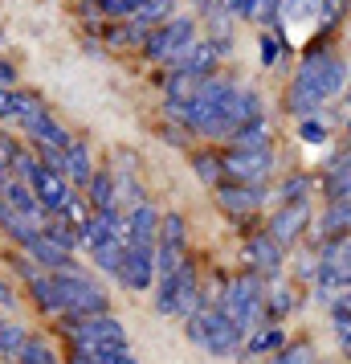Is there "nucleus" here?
I'll return each instance as SVG.
<instances>
[{
    "label": "nucleus",
    "mask_w": 351,
    "mask_h": 364,
    "mask_svg": "<svg viewBox=\"0 0 351 364\" xmlns=\"http://www.w3.org/2000/svg\"><path fill=\"white\" fill-rule=\"evenodd\" d=\"M347 78H351V62L343 58V50H339V37L335 33L306 37V46L299 50L294 66H290V78L282 82L278 111H282L286 119H294V123L318 115L323 107L343 102Z\"/></svg>",
    "instance_id": "obj_1"
},
{
    "label": "nucleus",
    "mask_w": 351,
    "mask_h": 364,
    "mask_svg": "<svg viewBox=\"0 0 351 364\" xmlns=\"http://www.w3.org/2000/svg\"><path fill=\"white\" fill-rule=\"evenodd\" d=\"M237 90H241V78L229 74V70H221L213 78H201L192 99L184 102V127L196 144H217V148L229 144V135L237 132L233 123Z\"/></svg>",
    "instance_id": "obj_2"
},
{
    "label": "nucleus",
    "mask_w": 351,
    "mask_h": 364,
    "mask_svg": "<svg viewBox=\"0 0 351 364\" xmlns=\"http://www.w3.org/2000/svg\"><path fill=\"white\" fill-rule=\"evenodd\" d=\"M53 331L66 340L69 352H78L86 360H111V356H123L131 352V336L123 328V319L115 311L102 315H86V319H74V315H62L53 319Z\"/></svg>",
    "instance_id": "obj_3"
},
{
    "label": "nucleus",
    "mask_w": 351,
    "mask_h": 364,
    "mask_svg": "<svg viewBox=\"0 0 351 364\" xmlns=\"http://www.w3.org/2000/svg\"><path fill=\"white\" fill-rule=\"evenodd\" d=\"M196 307H204V262L196 254H188L172 274L155 282V315L184 323Z\"/></svg>",
    "instance_id": "obj_4"
},
{
    "label": "nucleus",
    "mask_w": 351,
    "mask_h": 364,
    "mask_svg": "<svg viewBox=\"0 0 351 364\" xmlns=\"http://www.w3.org/2000/svg\"><path fill=\"white\" fill-rule=\"evenodd\" d=\"M266 291H269L266 279H257V274H250V270L237 266L233 274H225V282H221L217 307L250 336L253 328H262V323L269 319L266 315Z\"/></svg>",
    "instance_id": "obj_5"
},
{
    "label": "nucleus",
    "mask_w": 351,
    "mask_h": 364,
    "mask_svg": "<svg viewBox=\"0 0 351 364\" xmlns=\"http://www.w3.org/2000/svg\"><path fill=\"white\" fill-rule=\"evenodd\" d=\"M184 336L192 340V348H201V352L217 356V360H233L245 348V331L237 328L221 307H213V303H204V307H196V311L188 315Z\"/></svg>",
    "instance_id": "obj_6"
},
{
    "label": "nucleus",
    "mask_w": 351,
    "mask_h": 364,
    "mask_svg": "<svg viewBox=\"0 0 351 364\" xmlns=\"http://www.w3.org/2000/svg\"><path fill=\"white\" fill-rule=\"evenodd\" d=\"M213 205L237 225L241 237H250L266 225V213L274 209L269 184H241V181H221L213 188Z\"/></svg>",
    "instance_id": "obj_7"
},
{
    "label": "nucleus",
    "mask_w": 351,
    "mask_h": 364,
    "mask_svg": "<svg viewBox=\"0 0 351 364\" xmlns=\"http://www.w3.org/2000/svg\"><path fill=\"white\" fill-rule=\"evenodd\" d=\"M201 41V25H196V13H176L172 21H164L160 29H151L143 50H139V62L151 70H172L188 58V50Z\"/></svg>",
    "instance_id": "obj_8"
},
{
    "label": "nucleus",
    "mask_w": 351,
    "mask_h": 364,
    "mask_svg": "<svg viewBox=\"0 0 351 364\" xmlns=\"http://www.w3.org/2000/svg\"><path fill=\"white\" fill-rule=\"evenodd\" d=\"M53 287H57V299H62V315L86 319V315L111 311V291L102 287L99 274H90L78 262L69 266V270H57L53 274Z\"/></svg>",
    "instance_id": "obj_9"
},
{
    "label": "nucleus",
    "mask_w": 351,
    "mask_h": 364,
    "mask_svg": "<svg viewBox=\"0 0 351 364\" xmlns=\"http://www.w3.org/2000/svg\"><path fill=\"white\" fill-rule=\"evenodd\" d=\"M17 135L37 151V160H41L45 168H53V172H62V156H66V148L78 139V135L69 132L62 119L53 115L50 107H41L37 115L25 119V123L17 127Z\"/></svg>",
    "instance_id": "obj_10"
},
{
    "label": "nucleus",
    "mask_w": 351,
    "mask_h": 364,
    "mask_svg": "<svg viewBox=\"0 0 351 364\" xmlns=\"http://www.w3.org/2000/svg\"><path fill=\"white\" fill-rule=\"evenodd\" d=\"M343 291H351V237L318 242V279L311 287V299L318 307H327Z\"/></svg>",
    "instance_id": "obj_11"
},
{
    "label": "nucleus",
    "mask_w": 351,
    "mask_h": 364,
    "mask_svg": "<svg viewBox=\"0 0 351 364\" xmlns=\"http://www.w3.org/2000/svg\"><path fill=\"white\" fill-rule=\"evenodd\" d=\"M315 213L318 205L315 200H294V205H274L266 213V233L286 250V254H294V250L311 237L315 230Z\"/></svg>",
    "instance_id": "obj_12"
},
{
    "label": "nucleus",
    "mask_w": 351,
    "mask_h": 364,
    "mask_svg": "<svg viewBox=\"0 0 351 364\" xmlns=\"http://www.w3.org/2000/svg\"><path fill=\"white\" fill-rule=\"evenodd\" d=\"M188 242H192V233H188L184 209H164V217H160V233H155V282L164 279V274H172V270L192 254Z\"/></svg>",
    "instance_id": "obj_13"
},
{
    "label": "nucleus",
    "mask_w": 351,
    "mask_h": 364,
    "mask_svg": "<svg viewBox=\"0 0 351 364\" xmlns=\"http://www.w3.org/2000/svg\"><path fill=\"white\" fill-rule=\"evenodd\" d=\"M237 262H241V270H250V274H257V279H282L286 274V262H290V254H286L274 237L266 233V225L257 233H250V237H241V246H237Z\"/></svg>",
    "instance_id": "obj_14"
},
{
    "label": "nucleus",
    "mask_w": 351,
    "mask_h": 364,
    "mask_svg": "<svg viewBox=\"0 0 351 364\" xmlns=\"http://www.w3.org/2000/svg\"><path fill=\"white\" fill-rule=\"evenodd\" d=\"M192 13H196L201 37L217 46V53L225 58V66H229V62H233V53H237V25H241V21L233 17V9H229L225 0H204V4L192 9Z\"/></svg>",
    "instance_id": "obj_15"
},
{
    "label": "nucleus",
    "mask_w": 351,
    "mask_h": 364,
    "mask_svg": "<svg viewBox=\"0 0 351 364\" xmlns=\"http://www.w3.org/2000/svg\"><path fill=\"white\" fill-rule=\"evenodd\" d=\"M282 172V156L278 148L266 151H233L225 148V181H241V184H274Z\"/></svg>",
    "instance_id": "obj_16"
},
{
    "label": "nucleus",
    "mask_w": 351,
    "mask_h": 364,
    "mask_svg": "<svg viewBox=\"0 0 351 364\" xmlns=\"http://www.w3.org/2000/svg\"><path fill=\"white\" fill-rule=\"evenodd\" d=\"M115 282L123 287V291H131V295L155 291V246H127L123 270H118Z\"/></svg>",
    "instance_id": "obj_17"
},
{
    "label": "nucleus",
    "mask_w": 351,
    "mask_h": 364,
    "mask_svg": "<svg viewBox=\"0 0 351 364\" xmlns=\"http://www.w3.org/2000/svg\"><path fill=\"white\" fill-rule=\"evenodd\" d=\"M160 217H164V209L151 197L131 205V209H123V242H127V246H155Z\"/></svg>",
    "instance_id": "obj_18"
},
{
    "label": "nucleus",
    "mask_w": 351,
    "mask_h": 364,
    "mask_svg": "<svg viewBox=\"0 0 351 364\" xmlns=\"http://www.w3.org/2000/svg\"><path fill=\"white\" fill-rule=\"evenodd\" d=\"M318 197L323 200H351V148H335L318 172Z\"/></svg>",
    "instance_id": "obj_19"
},
{
    "label": "nucleus",
    "mask_w": 351,
    "mask_h": 364,
    "mask_svg": "<svg viewBox=\"0 0 351 364\" xmlns=\"http://www.w3.org/2000/svg\"><path fill=\"white\" fill-rule=\"evenodd\" d=\"M294 41L286 29H257V62L262 70H274V74H282L286 66H294Z\"/></svg>",
    "instance_id": "obj_20"
},
{
    "label": "nucleus",
    "mask_w": 351,
    "mask_h": 364,
    "mask_svg": "<svg viewBox=\"0 0 351 364\" xmlns=\"http://www.w3.org/2000/svg\"><path fill=\"white\" fill-rule=\"evenodd\" d=\"M315 242H339V237H351V200H323L315 213V230H311Z\"/></svg>",
    "instance_id": "obj_21"
},
{
    "label": "nucleus",
    "mask_w": 351,
    "mask_h": 364,
    "mask_svg": "<svg viewBox=\"0 0 351 364\" xmlns=\"http://www.w3.org/2000/svg\"><path fill=\"white\" fill-rule=\"evenodd\" d=\"M318 193V172H302V168H290V172H278V181L269 184V197L274 205H294V200H315Z\"/></svg>",
    "instance_id": "obj_22"
},
{
    "label": "nucleus",
    "mask_w": 351,
    "mask_h": 364,
    "mask_svg": "<svg viewBox=\"0 0 351 364\" xmlns=\"http://www.w3.org/2000/svg\"><path fill=\"white\" fill-rule=\"evenodd\" d=\"M188 168H192V176L213 193V188L225 181V148H217V144H196V148L188 151Z\"/></svg>",
    "instance_id": "obj_23"
},
{
    "label": "nucleus",
    "mask_w": 351,
    "mask_h": 364,
    "mask_svg": "<svg viewBox=\"0 0 351 364\" xmlns=\"http://www.w3.org/2000/svg\"><path fill=\"white\" fill-rule=\"evenodd\" d=\"M286 323H262V328H253L245 336V348H241V360H269V356H278L286 348Z\"/></svg>",
    "instance_id": "obj_24"
},
{
    "label": "nucleus",
    "mask_w": 351,
    "mask_h": 364,
    "mask_svg": "<svg viewBox=\"0 0 351 364\" xmlns=\"http://www.w3.org/2000/svg\"><path fill=\"white\" fill-rule=\"evenodd\" d=\"M94 168H99L94 164V151H90V144L78 135L66 148V156H62V176H66V184L74 193H82L86 184H90V176H94Z\"/></svg>",
    "instance_id": "obj_25"
},
{
    "label": "nucleus",
    "mask_w": 351,
    "mask_h": 364,
    "mask_svg": "<svg viewBox=\"0 0 351 364\" xmlns=\"http://www.w3.org/2000/svg\"><path fill=\"white\" fill-rule=\"evenodd\" d=\"M86 205H90V213H118L123 205H118V184H115V172L106 164L94 168V176H90V184L82 188Z\"/></svg>",
    "instance_id": "obj_26"
},
{
    "label": "nucleus",
    "mask_w": 351,
    "mask_h": 364,
    "mask_svg": "<svg viewBox=\"0 0 351 364\" xmlns=\"http://www.w3.org/2000/svg\"><path fill=\"white\" fill-rule=\"evenodd\" d=\"M21 254H29V258H33L37 266H41V270H45V274H57V270H69V266L78 262V254H69L66 246H57V242H53L50 233L41 230L33 237V242H29V246L21 250Z\"/></svg>",
    "instance_id": "obj_27"
},
{
    "label": "nucleus",
    "mask_w": 351,
    "mask_h": 364,
    "mask_svg": "<svg viewBox=\"0 0 351 364\" xmlns=\"http://www.w3.org/2000/svg\"><path fill=\"white\" fill-rule=\"evenodd\" d=\"M299 307H302V287H299V282H290L286 274L269 282V291H266V315H269V323H282V319H290Z\"/></svg>",
    "instance_id": "obj_28"
},
{
    "label": "nucleus",
    "mask_w": 351,
    "mask_h": 364,
    "mask_svg": "<svg viewBox=\"0 0 351 364\" xmlns=\"http://www.w3.org/2000/svg\"><path fill=\"white\" fill-rule=\"evenodd\" d=\"M99 41H102V53H135V58H139L147 33H143L135 21H111V25H102Z\"/></svg>",
    "instance_id": "obj_29"
},
{
    "label": "nucleus",
    "mask_w": 351,
    "mask_h": 364,
    "mask_svg": "<svg viewBox=\"0 0 351 364\" xmlns=\"http://www.w3.org/2000/svg\"><path fill=\"white\" fill-rule=\"evenodd\" d=\"M274 135H278L274 115H262V119H253V123H245V127H237V132L229 135L225 148H233V151H266V148H274Z\"/></svg>",
    "instance_id": "obj_30"
},
{
    "label": "nucleus",
    "mask_w": 351,
    "mask_h": 364,
    "mask_svg": "<svg viewBox=\"0 0 351 364\" xmlns=\"http://www.w3.org/2000/svg\"><path fill=\"white\" fill-rule=\"evenodd\" d=\"M4 200H9V205H13L21 217H25V221H33L37 230H45L50 213L41 209V200L33 197V188H29L25 181H4Z\"/></svg>",
    "instance_id": "obj_31"
},
{
    "label": "nucleus",
    "mask_w": 351,
    "mask_h": 364,
    "mask_svg": "<svg viewBox=\"0 0 351 364\" xmlns=\"http://www.w3.org/2000/svg\"><path fill=\"white\" fill-rule=\"evenodd\" d=\"M151 86H155L164 99L188 102V99H192V90L201 86V78H196V74H188V70H180V66H172V70H155Z\"/></svg>",
    "instance_id": "obj_32"
},
{
    "label": "nucleus",
    "mask_w": 351,
    "mask_h": 364,
    "mask_svg": "<svg viewBox=\"0 0 351 364\" xmlns=\"http://www.w3.org/2000/svg\"><path fill=\"white\" fill-rule=\"evenodd\" d=\"M0 233H4V242H13V250H25L41 230H37L33 221H25V217H21L9 200L0 197Z\"/></svg>",
    "instance_id": "obj_33"
},
{
    "label": "nucleus",
    "mask_w": 351,
    "mask_h": 364,
    "mask_svg": "<svg viewBox=\"0 0 351 364\" xmlns=\"http://www.w3.org/2000/svg\"><path fill=\"white\" fill-rule=\"evenodd\" d=\"M180 70H188V74H196V78H213V74H221L225 70V58L217 53V46L213 41H196L192 50H188V58L180 62Z\"/></svg>",
    "instance_id": "obj_34"
},
{
    "label": "nucleus",
    "mask_w": 351,
    "mask_h": 364,
    "mask_svg": "<svg viewBox=\"0 0 351 364\" xmlns=\"http://www.w3.org/2000/svg\"><path fill=\"white\" fill-rule=\"evenodd\" d=\"M318 25V0H282L278 4V29L294 33V29H311Z\"/></svg>",
    "instance_id": "obj_35"
},
{
    "label": "nucleus",
    "mask_w": 351,
    "mask_h": 364,
    "mask_svg": "<svg viewBox=\"0 0 351 364\" xmlns=\"http://www.w3.org/2000/svg\"><path fill=\"white\" fill-rule=\"evenodd\" d=\"M262 115H269L266 95H262L257 86L241 82V90H237V102H233V123H237V127H245V123H253V119H262Z\"/></svg>",
    "instance_id": "obj_36"
},
{
    "label": "nucleus",
    "mask_w": 351,
    "mask_h": 364,
    "mask_svg": "<svg viewBox=\"0 0 351 364\" xmlns=\"http://www.w3.org/2000/svg\"><path fill=\"white\" fill-rule=\"evenodd\" d=\"M123 254H127V242H123V237H111V242H102L99 250H90L86 258H90V266H94L99 274H106V279L115 282L118 270H123Z\"/></svg>",
    "instance_id": "obj_37"
},
{
    "label": "nucleus",
    "mask_w": 351,
    "mask_h": 364,
    "mask_svg": "<svg viewBox=\"0 0 351 364\" xmlns=\"http://www.w3.org/2000/svg\"><path fill=\"white\" fill-rule=\"evenodd\" d=\"M351 25V0H318V33L343 37Z\"/></svg>",
    "instance_id": "obj_38"
},
{
    "label": "nucleus",
    "mask_w": 351,
    "mask_h": 364,
    "mask_svg": "<svg viewBox=\"0 0 351 364\" xmlns=\"http://www.w3.org/2000/svg\"><path fill=\"white\" fill-rule=\"evenodd\" d=\"M29 151V144L21 139L13 127H0V181H13V172H17V160Z\"/></svg>",
    "instance_id": "obj_39"
},
{
    "label": "nucleus",
    "mask_w": 351,
    "mask_h": 364,
    "mask_svg": "<svg viewBox=\"0 0 351 364\" xmlns=\"http://www.w3.org/2000/svg\"><path fill=\"white\" fill-rule=\"evenodd\" d=\"M25 340H29V331L21 328L13 315L0 311V356L17 364V356H21V348H25Z\"/></svg>",
    "instance_id": "obj_40"
},
{
    "label": "nucleus",
    "mask_w": 351,
    "mask_h": 364,
    "mask_svg": "<svg viewBox=\"0 0 351 364\" xmlns=\"http://www.w3.org/2000/svg\"><path fill=\"white\" fill-rule=\"evenodd\" d=\"M17 364H66V356H57V348H53L45 336H29L25 348H21Z\"/></svg>",
    "instance_id": "obj_41"
},
{
    "label": "nucleus",
    "mask_w": 351,
    "mask_h": 364,
    "mask_svg": "<svg viewBox=\"0 0 351 364\" xmlns=\"http://www.w3.org/2000/svg\"><path fill=\"white\" fill-rule=\"evenodd\" d=\"M266 364H318V352L306 336H299V340H286V348L278 356H269Z\"/></svg>",
    "instance_id": "obj_42"
},
{
    "label": "nucleus",
    "mask_w": 351,
    "mask_h": 364,
    "mask_svg": "<svg viewBox=\"0 0 351 364\" xmlns=\"http://www.w3.org/2000/svg\"><path fill=\"white\" fill-rule=\"evenodd\" d=\"M155 135L164 139L167 148H176V151H192V148H196V139H192L184 127H176V123H164V119L155 123Z\"/></svg>",
    "instance_id": "obj_43"
},
{
    "label": "nucleus",
    "mask_w": 351,
    "mask_h": 364,
    "mask_svg": "<svg viewBox=\"0 0 351 364\" xmlns=\"http://www.w3.org/2000/svg\"><path fill=\"white\" fill-rule=\"evenodd\" d=\"M9 270L21 279V287H25V282H33L37 274H45V270H41L29 254H21V250H9Z\"/></svg>",
    "instance_id": "obj_44"
},
{
    "label": "nucleus",
    "mask_w": 351,
    "mask_h": 364,
    "mask_svg": "<svg viewBox=\"0 0 351 364\" xmlns=\"http://www.w3.org/2000/svg\"><path fill=\"white\" fill-rule=\"evenodd\" d=\"M45 233H50L57 246H66L69 254H78V230H74V225H66L62 217H50V221H45Z\"/></svg>",
    "instance_id": "obj_45"
},
{
    "label": "nucleus",
    "mask_w": 351,
    "mask_h": 364,
    "mask_svg": "<svg viewBox=\"0 0 351 364\" xmlns=\"http://www.w3.org/2000/svg\"><path fill=\"white\" fill-rule=\"evenodd\" d=\"M62 221H66V225H74V230H78V225H82L86 217H90V205H86V197L82 193H69V200L66 205H62Z\"/></svg>",
    "instance_id": "obj_46"
},
{
    "label": "nucleus",
    "mask_w": 351,
    "mask_h": 364,
    "mask_svg": "<svg viewBox=\"0 0 351 364\" xmlns=\"http://www.w3.org/2000/svg\"><path fill=\"white\" fill-rule=\"evenodd\" d=\"M278 4L282 0H253V21L257 29H278Z\"/></svg>",
    "instance_id": "obj_47"
},
{
    "label": "nucleus",
    "mask_w": 351,
    "mask_h": 364,
    "mask_svg": "<svg viewBox=\"0 0 351 364\" xmlns=\"http://www.w3.org/2000/svg\"><path fill=\"white\" fill-rule=\"evenodd\" d=\"M17 86H21V66L9 53H0V90H17Z\"/></svg>",
    "instance_id": "obj_48"
},
{
    "label": "nucleus",
    "mask_w": 351,
    "mask_h": 364,
    "mask_svg": "<svg viewBox=\"0 0 351 364\" xmlns=\"http://www.w3.org/2000/svg\"><path fill=\"white\" fill-rule=\"evenodd\" d=\"M17 303H21V291H17V287H13L9 279H4V274H0V311L9 315L13 307H17Z\"/></svg>",
    "instance_id": "obj_49"
},
{
    "label": "nucleus",
    "mask_w": 351,
    "mask_h": 364,
    "mask_svg": "<svg viewBox=\"0 0 351 364\" xmlns=\"http://www.w3.org/2000/svg\"><path fill=\"white\" fill-rule=\"evenodd\" d=\"M331 328H335V340H339V348L351 344V315H331Z\"/></svg>",
    "instance_id": "obj_50"
},
{
    "label": "nucleus",
    "mask_w": 351,
    "mask_h": 364,
    "mask_svg": "<svg viewBox=\"0 0 351 364\" xmlns=\"http://www.w3.org/2000/svg\"><path fill=\"white\" fill-rule=\"evenodd\" d=\"M327 315H351V291L335 295L331 303H327Z\"/></svg>",
    "instance_id": "obj_51"
},
{
    "label": "nucleus",
    "mask_w": 351,
    "mask_h": 364,
    "mask_svg": "<svg viewBox=\"0 0 351 364\" xmlns=\"http://www.w3.org/2000/svg\"><path fill=\"white\" fill-rule=\"evenodd\" d=\"M102 364H139V360H135V352H123V356H111V360H102Z\"/></svg>",
    "instance_id": "obj_52"
},
{
    "label": "nucleus",
    "mask_w": 351,
    "mask_h": 364,
    "mask_svg": "<svg viewBox=\"0 0 351 364\" xmlns=\"http://www.w3.org/2000/svg\"><path fill=\"white\" fill-rule=\"evenodd\" d=\"M339 132H343V148H351V115L343 119V127H339Z\"/></svg>",
    "instance_id": "obj_53"
},
{
    "label": "nucleus",
    "mask_w": 351,
    "mask_h": 364,
    "mask_svg": "<svg viewBox=\"0 0 351 364\" xmlns=\"http://www.w3.org/2000/svg\"><path fill=\"white\" fill-rule=\"evenodd\" d=\"M123 4H127V13H131V17H135V13H139L143 4H151V0H123Z\"/></svg>",
    "instance_id": "obj_54"
},
{
    "label": "nucleus",
    "mask_w": 351,
    "mask_h": 364,
    "mask_svg": "<svg viewBox=\"0 0 351 364\" xmlns=\"http://www.w3.org/2000/svg\"><path fill=\"white\" fill-rule=\"evenodd\" d=\"M343 107L351 111V78H347V90H343Z\"/></svg>",
    "instance_id": "obj_55"
},
{
    "label": "nucleus",
    "mask_w": 351,
    "mask_h": 364,
    "mask_svg": "<svg viewBox=\"0 0 351 364\" xmlns=\"http://www.w3.org/2000/svg\"><path fill=\"white\" fill-rule=\"evenodd\" d=\"M4 41H9V33H4V25H0V53H4Z\"/></svg>",
    "instance_id": "obj_56"
},
{
    "label": "nucleus",
    "mask_w": 351,
    "mask_h": 364,
    "mask_svg": "<svg viewBox=\"0 0 351 364\" xmlns=\"http://www.w3.org/2000/svg\"><path fill=\"white\" fill-rule=\"evenodd\" d=\"M4 95H9V90H0V115H4Z\"/></svg>",
    "instance_id": "obj_57"
},
{
    "label": "nucleus",
    "mask_w": 351,
    "mask_h": 364,
    "mask_svg": "<svg viewBox=\"0 0 351 364\" xmlns=\"http://www.w3.org/2000/svg\"><path fill=\"white\" fill-rule=\"evenodd\" d=\"M184 4H192V9H196V4H204V0H184Z\"/></svg>",
    "instance_id": "obj_58"
},
{
    "label": "nucleus",
    "mask_w": 351,
    "mask_h": 364,
    "mask_svg": "<svg viewBox=\"0 0 351 364\" xmlns=\"http://www.w3.org/2000/svg\"><path fill=\"white\" fill-rule=\"evenodd\" d=\"M0 197H4V181H0Z\"/></svg>",
    "instance_id": "obj_59"
}]
</instances>
